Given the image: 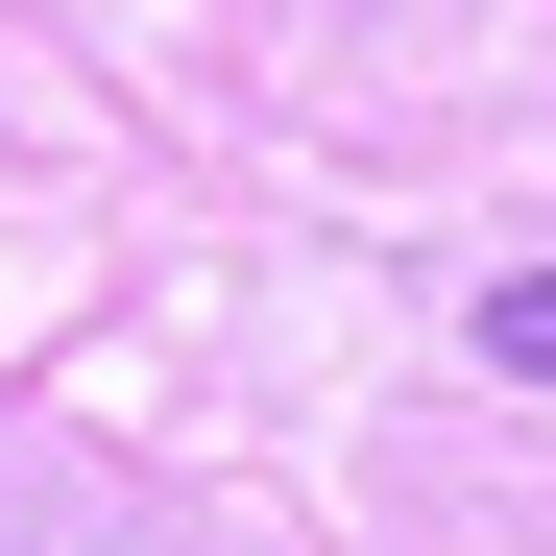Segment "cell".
<instances>
[{
    "instance_id": "obj_1",
    "label": "cell",
    "mask_w": 556,
    "mask_h": 556,
    "mask_svg": "<svg viewBox=\"0 0 556 556\" xmlns=\"http://www.w3.org/2000/svg\"><path fill=\"white\" fill-rule=\"evenodd\" d=\"M484 363H532V388H556V266H508V291H484Z\"/></svg>"
}]
</instances>
